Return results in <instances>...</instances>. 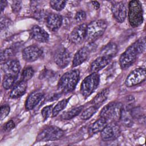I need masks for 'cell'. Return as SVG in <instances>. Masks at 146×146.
I'll return each instance as SVG.
<instances>
[{"mask_svg": "<svg viewBox=\"0 0 146 146\" xmlns=\"http://www.w3.org/2000/svg\"><path fill=\"white\" fill-rule=\"evenodd\" d=\"M112 13L115 20L121 23L124 22L127 15V6L125 2L120 1L115 3L112 6Z\"/></svg>", "mask_w": 146, "mask_h": 146, "instance_id": "7c38bea8", "label": "cell"}, {"mask_svg": "<svg viewBox=\"0 0 146 146\" xmlns=\"http://www.w3.org/2000/svg\"><path fill=\"white\" fill-rule=\"evenodd\" d=\"M15 127V123L13 120H9L4 125L3 129L5 131H10Z\"/></svg>", "mask_w": 146, "mask_h": 146, "instance_id": "8d00e7d4", "label": "cell"}, {"mask_svg": "<svg viewBox=\"0 0 146 146\" xmlns=\"http://www.w3.org/2000/svg\"><path fill=\"white\" fill-rule=\"evenodd\" d=\"M86 13L83 11H79L76 14L75 17V19L77 23H80L86 19Z\"/></svg>", "mask_w": 146, "mask_h": 146, "instance_id": "e575fe53", "label": "cell"}, {"mask_svg": "<svg viewBox=\"0 0 146 146\" xmlns=\"http://www.w3.org/2000/svg\"><path fill=\"white\" fill-rule=\"evenodd\" d=\"M10 107L7 104H5L1 106V115H0V118L1 120H2L4 119L9 113L10 112Z\"/></svg>", "mask_w": 146, "mask_h": 146, "instance_id": "836d02e7", "label": "cell"}, {"mask_svg": "<svg viewBox=\"0 0 146 146\" xmlns=\"http://www.w3.org/2000/svg\"><path fill=\"white\" fill-rule=\"evenodd\" d=\"M54 59L56 64L59 67L63 68L69 64L71 60V54L66 48L61 47L55 52Z\"/></svg>", "mask_w": 146, "mask_h": 146, "instance_id": "30bf717a", "label": "cell"}, {"mask_svg": "<svg viewBox=\"0 0 146 146\" xmlns=\"http://www.w3.org/2000/svg\"><path fill=\"white\" fill-rule=\"evenodd\" d=\"M2 70L5 75L17 77L21 70V66L18 60L10 59L3 64Z\"/></svg>", "mask_w": 146, "mask_h": 146, "instance_id": "5bb4252c", "label": "cell"}, {"mask_svg": "<svg viewBox=\"0 0 146 146\" xmlns=\"http://www.w3.org/2000/svg\"><path fill=\"white\" fill-rule=\"evenodd\" d=\"M16 78L17 77L5 75L2 82V86L3 88L5 90H8L11 87H12L15 81Z\"/></svg>", "mask_w": 146, "mask_h": 146, "instance_id": "f1b7e54d", "label": "cell"}, {"mask_svg": "<svg viewBox=\"0 0 146 146\" xmlns=\"http://www.w3.org/2000/svg\"><path fill=\"white\" fill-rule=\"evenodd\" d=\"M98 109V107H97L95 106H92L88 107V108L85 110L81 114V115H80L81 119L84 120L89 119L96 112Z\"/></svg>", "mask_w": 146, "mask_h": 146, "instance_id": "4316f807", "label": "cell"}, {"mask_svg": "<svg viewBox=\"0 0 146 146\" xmlns=\"http://www.w3.org/2000/svg\"><path fill=\"white\" fill-rule=\"evenodd\" d=\"M13 55V51L11 48H6L1 52V60L2 62L3 61L6 62L11 58Z\"/></svg>", "mask_w": 146, "mask_h": 146, "instance_id": "4dcf8cb0", "label": "cell"}, {"mask_svg": "<svg viewBox=\"0 0 146 146\" xmlns=\"http://www.w3.org/2000/svg\"><path fill=\"white\" fill-rule=\"evenodd\" d=\"M83 108V106H79L70 109L68 111H65L61 115V118L64 120L71 119L78 115L82 112Z\"/></svg>", "mask_w": 146, "mask_h": 146, "instance_id": "cb8c5ba5", "label": "cell"}, {"mask_svg": "<svg viewBox=\"0 0 146 146\" xmlns=\"http://www.w3.org/2000/svg\"><path fill=\"white\" fill-rule=\"evenodd\" d=\"M43 95L44 93L41 90H36L32 92L26 100V109L28 111L33 110L40 101L43 97Z\"/></svg>", "mask_w": 146, "mask_h": 146, "instance_id": "e0dca14e", "label": "cell"}, {"mask_svg": "<svg viewBox=\"0 0 146 146\" xmlns=\"http://www.w3.org/2000/svg\"><path fill=\"white\" fill-rule=\"evenodd\" d=\"M107 23L104 20L99 19L90 22L86 27V39L92 42L100 37L105 32Z\"/></svg>", "mask_w": 146, "mask_h": 146, "instance_id": "3957f363", "label": "cell"}, {"mask_svg": "<svg viewBox=\"0 0 146 146\" xmlns=\"http://www.w3.org/2000/svg\"><path fill=\"white\" fill-rule=\"evenodd\" d=\"M43 54L42 50L36 45H31L22 51V57L27 62H31L39 58Z\"/></svg>", "mask_w": 146, "mask_h": 146, "instance_id": "8fae6325", "label": "cell"}, {"mask_svg": "<svg viewBox=\"0 0 146 146\" xmlns=\"http://www.w3.org/2000/svg\"><path fill=\"white\" fill-rule=\"evenodd\" d=\"M10 25V20L6 18L1 17V29L7 28Z\"/></svg>", "mask_w": 146, "mask_h": 146, "instance_id": "74e56055", "label": "cell"}, {"mask_svg": "<svg viewBox=\"0 0 146 146\" xmlns=\"http://www.w3.org/2000/svg\"><path fill=\"white\" fill-rule=\"evenodd\" d=\"M123 105L117 102H111L106 105L101 111L100 116L108 120L116 122L120 120Z\"/></svg>", "mask_w": 146, "mask_h": 146, "instance_id": "5b68a950", "label": "cell"}, {"mask_svg": "<svg viewBox=\"0 0 146 146\" xmlns=\"http://www.w3.org/2000/svg\"><path fill=\"white\" fill-rule=\"evenodd\" d=\"M7 1H1V11H2L6 7V6H7Z\"/></svg>", "mask_w": 146, "mask_h": 146, "instance_id": "f35d334b", "label": "cell"}, {"mask_svg": "<svg viewBox=\"0 0 146 146\" xmlns=\"http://www.w3.org/2000/svg\"><path fill=\"white\" fill-rule=\"evenodd\" d=\"M130 112L132 118L139 119L141 117L142 118L143 116H144V113L143 112V110L139 107L132 108L131 110H130Z\"/></svg>", "mask_w": 146, "mask_h": 146, "instance_id": "1f68e13d", "label": "cell"}, {"mask_svg": "<svg viewBox=\"0 0 146 146\" xmlns=\"http://www.w3.org/2000/svg\"><path fill=\"white\" fill-rule=\"evenodd\" d=\"M62 17L61 15L51 13L48 14L46 18V25L47 27L51 31H57L62 24Z\"/></svg>", "mask_w": 146, "mask_h": 146, "instance_id": "2e32d148", "label": "cell"}, {"mask_svg": "<svg viewBox=\"0 0 146 146\" xmlns=\"http://www.w3.org/2000/svg\"><path fill=\"white\" fill-rule=\"evenodd\" d=\"M100 132L102 139L105 141H110L116 139L120 136L121 129L116 122L111 121Z\"/></svg>", "mask_w": 146, "mask_h": 146, "instance_id": "ba28073f", "label": "cell"}, {"mask_svg": "<svg viewBox=\"0 0 146 146\" xmlns=\"http://www.w3.org/2000/svg\"><path fill=\"white\" fill-rule=\"evenodd\" d=\"M31 37L39 42H47L49 39L48 33L42 27L38 25L33 27L31 30Z\"/></svg>", "mask_w": 146, "mask_h": 146, "instance_id": "ac0fdd59", "label": "cell"}, {"mask_svg": "<svg viewBox=\"0 0 146 146\" xmlns=\"http://www.w3.org/2000/svg\"><path fill=\"white\" fill-rule=\"evenodd\" d=\"M34 71L31 67H25L22 73V79L23 81L27 82L34 75Z\"/></svg>", "mask_w": 146, "mask_h": 146, "instance_id": "83f0119b", "label": "cell"}, {"mask_svg": "<svg viewBox=\"0 0 146 146\" xmlns=\"http://www.w3.org/2000/svg\"><path fill=\"white\" fill-rule=\"evenodd\" d=\"M110 60V59L105 56H99L96 59H95L91 63L90 66L91 72H92V73L98 72L99 71L105 67L108 64Z\"/></svg>", "mask_w": 146, "mask_h": 146, "instance_id": "d6986e66", "label": "cell"}, {"mask_svg": "<svg viewBox=\"0 0 146 146\" xmlns=\"http://www.w3.org/2000/svg\"><path fill=\"white\" fill-rule=\"evenodd\" d=\"M120 120L126 126H130L132 123V117L131 115L130 110L124 108L123 106Z\"/></svg>", "mask_w": 146, "mask_h": 146, "instance_id": "d4e9b609", "label": "cell"}, {"mask_svg": "<svg viewBox=\"0 0 146 146\" xmlns=\"http://www.w3.org/2000/svg\"><path fill=\"white\" fill-rule=\"evenodd\" d=\"M79 71L78 70L66 72L60 78L58 83V90L64 94L72 91L79 81Z\"/></svg>", "mask_w": 146, "mask_h": 146, "instance_id": "7a4b0ae2", "label": "cell"}, {"mask_svg": "<svg viewBox=\"0 0 146 146\" xmlns=\"http://www.w3.org/2000/svg\"><path fill=\"white\" fill-rule=\"evenodd\" d=\"M27 82L22 80L18 83L11 91L10 94V97L13 99H16L21 97L23 95L27 89Z\"/></svg>", "mask_w": 146, "mask_h": 146, "instance_id": "7402d4cb", "label": "cell"}, {"mask_svg": "<svg viewBox=\"0 0 146 146\" xmlns=\"http://www.w3.org/2000/svg\"><path fill=\"white\" fill-rule=\"evenodd\" d=\"M86 24H81L75 27L70 35L71 41L76 44L82 43L86 39Z\"/></svg>", "mask_w": 146, "mask_h": 146, "instance_id": "4fadbf2b", "label": "cell"}, {"mask_svg": "<svg viewBox=\"0 0 146 146\" xmlns=\"http://www.w3.org/2000/svg\"><path fill=\"white\" fill-rule=\"evenodd\" d=\"M70 98H71V97L69 98L63 99L61 101L59 102L56 104V106L54 107V108H52V115L53 117L56 116L62 110H63L66 107V106H67Z\"/></svg>", "mask_w": 146, "mask_h": 146, "instance_id": "484cf974", "label": "cell"}, {"mask_svg": "<svg viewBox=\"0 0 146 146\" xmlns=\"http://www.w3.org/2000/svg\"><path fill=\"white\" fill-rule=\"evenodd\" d=\"M91 3H92L94 7L95 8V9L98 10V9H99V7H100V3L98 2H97V1H92Z\"/></svg>", "mask_w": 146, "mask_h": 146, "instance_id": "ab89813d", "label": "cell"}, {"mask_svg": "<svg viewBox=\"0 0 146 146\" xmlns=\"http://www.w3.org/2000/svg\"><path fill=\"white\" fill-rule=\"evenodd\" d=\"M11 7L13 12L18 13L21 9V1H14L11 5Z\"/></svg>", "mask_w": 146, "mask_h": 146, "instance_id": "d590c367", "label": "cell"}, {"mask_svg": "<svg viewBox=\"0 0 146 146\" xmlns=\"http://www.w3.org/2000/svg\"><path fill=\"white\" fill-rule=\"evenodd\" d=\"M66 3V1L52 0L50 2V4L51 7L56 11L62 10L64 7Z\"/></svg>", "mask_w": 146, "mask_h": 146, "instance_id": "f546056e", "label": "cell"}, {"mask_svg": "<svg viewBox=\"0 0 146 146\" xmlns=\"http://www.w3.org/2000/svg\"><path fill=\"white\" fill-rule=\"evenodd\" d=\"M128 21L133 27H137L143 22L142 5L139 1H131L128 6Z\"/></svg>", "mask_w": 146, "mask_h": 146, "instance_id": "277c9868", "label": "cell"}, {"mask_svg": "<svg viewBox=\"0 0 146 146\" xmlns=\"http://www.w3.org/2000/svg\"><path fill=\"white\" fill-rule=\"evenodd\" d=\"M93 49V46L91 47L90 45L80 48L74 55L72 61V67H76L86 61Z\"/></svg>", "mask_w": 146, "mask_h": 146, "instance_id": "9a60e30c", "label": "cell"}, {"mask_svg": "<svg viewBox=\"0 0 146 146\" xmlns=\"http://www.w3.org/2000/svg\"><path fill=\"white\" fill-rule=\"evenodd\" d=\"M107 124V120L104 118L100 117V118L98 119L89 127L88 133L90 136H92L96 133L101 132Z\"/></svg>", "mask_w": 146, "mask_h": 146, "instance_id": "ffe728a7", "label": "cell"}, {"mask_svg": "<svg viewBox=\"0 0 146 146\" xmlns=\"http://www.w3.org/2000/svg\"><path fill=\"white\" fill-rule=\"evenodd\" d=\"M145 48V38H141L129 46L121 55L119 59L120 67L127 68L132 65L136 61L137 56L142 53Z\"/></svg>", "mask_w": 146, "mask_h": 146, "instance_id": "6da1fadb", "label": "cell"}, {"mask_svg": "<svg viewBox=\"0 0 146 146\" xmlns=\"http://www.w3.org/2000/svg\"><path fill=\"white\" fill-rule=\"evenodd\" d=\"M99 80V75L97 72H93L84 79L81 83L80 90L85 98L88 97L97 88Z\"/></svg>", "mask_w": 146, "mask_h": 146, "instance_id": "8992f818", "label": "cell"}, {"mask_svg": "<svg viewBox=\"0 0 146 146\" xmlns=\"http://www.w3.org/2000/svg\"><path fill=\"white\" fill-rule=\"evenodd\" d=\"M145 78L146 71L145 68H137L129 73L125 79V83L127 87L135 86L144 81Z\"/></svg>", "mask_w": 146, "mask_h": 146, "instance_id": "9c48e42d", "label": "cell"}, {"mask_svg": "<svg viewBox=\"0 0 146 146\" xmlns=\"http://www.w3.org/2000/svg\"><path fill=\"white\" fill-rule=\"evenodd\" d=\"M110 93L108 88H105L99 92L96 96L94 97L92 101V104L97 107H99L107 99Z\"/></svg>", "mask_w": 146, "mask_h": 146, "instance_id": "603a6c76", "label": "cell"}, {"mask_svg": "<svg viewBox=\"0 0 146 146\" xmlns=\"http://www.w3.org/2000/svg\"><path fill=\"white\" fill-rule=\"evenodd\" d=\"M64 132L55 126H48L43 128L36 137L37 141H48L61 139Z\"/></svg>", "mask_w": 146, "mask_h": 146, "instance_id": "52a82bcc", "label": "cell"}, {"mask_svg": "<svg viewBox=\"0 0 146 146\" xmlns=\"http://www.w3.org/2000/svg\"><path fill=\"white\" fill-rule=\"evenodd\" d=\"M52 113V106H47L42 108L41 114L44 120H46Z\"/></svg>", "mask_w": 146, "mask_h": 146, "instance_id": "d6a6232c", "label": "cell"}, {"mask_svg": "<svg viewBox=\"0 0 146 146\" xmlns=\"http://www.w3.org/2000/svg\"><path fill=\"white\" fill-rule=\"evenodd\" d=\"M117 46L113 42H110L104 46L100 51V56L111 59L117 52Z\"/></svg>", "mask_w": 146, "mask_h": 146, "instance_id": "44dd1931", "label": "cell"}]
</instances>
